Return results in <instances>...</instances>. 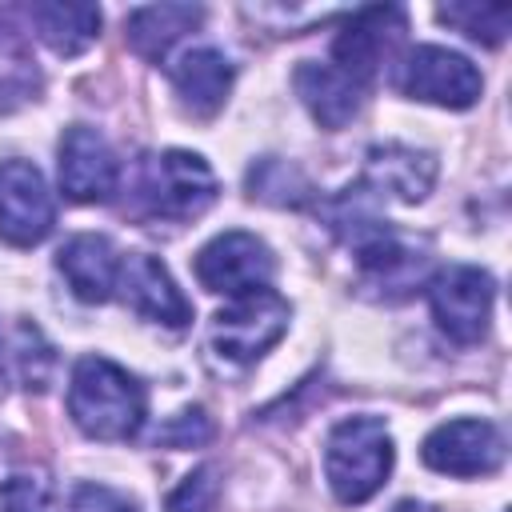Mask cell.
<instances>
[{
	"label": "cell",
	"mask_w": 512,
	"mask_h": 512,
	"mask_svg": "<svg viewBox=\"0 0 512 512\" xmlns=\"http://www.w3.org/2000/svg\"><path fill=\"white\" fill-rule=\"evenodd\" d=\"M144 388L104 356H80L68 384V416L92 440H128L144 424Z\"/></svg>",
	"instance_id": "6da1fadb"
},
{
	"label": "cell",
	"mask_w": 512,
	"mask_h": 512,
	"mask_svg": "<svg viewBox=\"0 0 512 512\" xmlns=\"http://www.w3.org/2000/svg\"><path fill=\"white\" fill-rule=\"evenodd\" d=\"M392 472V436L380 416H348L328 432L324 476L340 504H364Z\"/></svg>",
	"instance_id": "7a4b0ae2"
},
{
	"label": "cell",
	"mask_w": 512,
	"mask_h": 512,
	"mask_svg": "<svg viewBox=\"0 0 512 512\" xmlns=\"http://www.w3.org/2000/svg\"><path fill=\"white\" fill-rule=\"evenodd\" d=\"M136 196L148 216L160 220H192L216 200V176L196 152L168 148L140 164Z\"/></svg>",
	"instance_id": "3957f363"
},
{
	"label": "cell",
	"mask_w": 512,
	"mask_h": 512,
	"mask_svg": "<svg viewBox=\"0 0 512 512\" xmlns=\"http://www.w3.org/2000/svg\"><path fill=\"white\" fill-rule=\"evenodd\" d=\"M288 316H292L288 300L280 292H272V288L236 296L224 312L212 316L208 344L228 364H252V360H260L284 336Z\"/></svg>",
	"instance_id": "277c9868"
},
{
	"label": "cell",
	"mask_w": 512,
	"mask_h": 512,
	"mask_svg": "<svg viewBox=\"0 0 512 512\" xmlns=\"http://www.w3.org/2000/svg\"><path fill=\"white\" fill-rule=\"evenodd\" d=\"M396 88L412 100H428L440 108H472L484 80L468 56L440 44H416L400 64Z\"/></svg>",
	"instance_id": "5b68a950"
},
{
	"label": "cell",
	"mask_w": 512,
	"mask_h": 512,
	"mask_svg": "<svg viewBox=\"0 0 512 512\" xmlns=\"http://www.w3.org/2000/svg\"><path fill=\"white\" fill-rule=\"evenodd\" d=\"M276 272V260H272V248L252 236V232H224L216 240H208L196 256V280L208 288V292H224V296H248V292H260L268 288Z\"/></svg>",
	"instance_id": "8992f818"
},
{
	"label": "cell",
	"mask_w": 512,
	"mask_h": 512,
	"mask_svg": "<svg viewBox=\"0 0 512 512\" xmlns=\"http://www.w3.org/2000/svg\"><path fill=\"white\" fill-rule=\"evenodd\" d=\"M492 296H496L492 276L472 264H452L428 284L432 316L440 332L456 344H476L484 336L488 316H492Z\"/></svg>",
	"instance_id": "52a82bcc"
},
{
	"label": "cell",
	"mask_w": 512,
	"mask_h": 512,
	"mask_svg": "<svg viewBox=\"0 0 512 512\" xmlns=\"http://www.w3.org/2000/svg\"><path fill=\"white\" fill-rule=\"evenodd\" d=\"M504 432L492 420H448L420 444L428 468L444 476H492L504 464Z\"/></svg>",
	"instance_id": "ba28073f"
},
{
	"label": "cell",
	"mask_w": 512,
	"mask_h": 512,
	"mask_svg": "<svg viewBox=\"0 0 512 512\" xmlns=\"http://www.w3.org/2000/svg\"><path fill=\"white\" fill-rule=\"evenodd\" d=\"M56 224L52 192L36 164L0 160V236L16 248L40 244Z\"/></svg>",
	"instance_id": "9c48e42d"
},
{
	"label": "cell",
	"mask_w": 512,
	"mask_h": 512,
	"mask_svg": "<svg viewBox=\"0 0 512 512\" xmlns=\"http://www.w3.org/2000/svg\"><path fill=\"white\" fill-rule=\"evenodd\" d=\"M116 176H120L116 156L96 128L72 124L60 136V188L68 200L100 204L116 192Z\"/></svg>",
	"instance_id": "30bf717a"
},
{
	"label": "cell",
	"mask_w": 512,
	"mask_h": 512,
	"mask_svg": "<svg viewBox=\"0 0 512 512\" xmlns=\"http://www.w3.org/2000/svg\"><path fill=\"white\" fill-rule=\"evenodd\" d=\"M404 32V12L400 8H360L348 16V24L332 40V68L344 72L352 84H368L380 68V56L388 44Z\"/></svg>",
	"instance_id": "8fae6325"
},
{
	"label": "cell",
	"mask_w": 512,
	"mask_h": 512,
	"mask_svg": "<svg viewBox=\"0 0 512 512\" xmlns=\"http://www.w3.org/2000/svg\"><path fill=\"white\" fill-rule=\"evenodd\" d=\"M56 268L64 272L68 288L84 300V304H104L116 296L120 288V252L108 236H96V232H80L72 236L60 252H56Z\"/></svg>",
	"instance_id": "7c38bea8"
},
{
	"label": "cell",
	"mask_w": 512,
	"mask_h": 512,
	"mask_svg": "<svg viewBox=\"0 0 512 512\" xmlns=\"http://www.w3.org/2000/svg\"><path fill=\"white\" fill-rule=\"evenodd\" d=\"M120 288H124V300H128L140 316H148V320H156V324L184 328V324L192 320V304L184 300V292L176 288V280L168 276V268H164L156 256H148V252H136V256L124 260V268H120Z\"/></svg>",
	"instance_id": "4fadbf2b"
},
{
	"label": "cell",
	"mask_w": 512,
	"mask_h": 512,
	"mask_svg": "<svg viewBox=\"0 0 512 512\" xmlns=\"http://www.w3.org/2000/svg\"><path fill=\"white\" fill-rule=\"evenodd\" d=\"M172 88L180 96V108L192 120H208L224 108L228 88H232V64L220 48H188L172 64Z\"/></svg>",
	"instance_id": "5bb4252c"
},
{
	"label": "cell",
	"mask_w": 512,
	"mask_h": 512,
	"mask_svg": "<svg viewBox=\"0 0 512 512\" xmlns=\"http://www.w3.org/2000/svg\"><path fill=\"white\" fill-rule=\"evenodd\" d=\"M432 180H436L432 152H420V148H408V144H376L368 152L364 188H376V192H388L404 204H416V200L428 196Z\"/></svg>",
	"instance_id": "9a60e30c"
},
{
	"label": "cell",
	"mask_w": 512,
	"mask_h": 512,
	"mask_svg": "<svg viewBox=\"0 0 512 512\" xmlns=\"http://www.w3.org/2000/svg\"><path fill=\"white\" fill-rule=\"evenodd\" d=\"M292 84H296V96L304 100V108L312 112V120L320 128H344L356 108H360V84H352L344 72H336L332 64H316V60H304L296 72H292Z\"/></svg>",
	"instance_id": "2e32d148"
},
{
	"label": "cell",
	"mask_w": 512,
	"mask_h": 512,
	"mask_svg": "<svg viewBox=\"0 0 512 512\" xmlns=\"http://www.w3.org/2000/svg\"><path fill=\"white\" fill-rule=\"evenodd\" d=\"M204 20V8L196 4H148V8H132L124 28H128V44L144 56V60H164L168 48L192 32Z\"/></svg>",
	"instance_id": "e0dca14e"
},
{
	"label": "cell",
	"mask_w": 512,
	"mask_h": 512,
	"mask_svg": "<svg viewBox=\"0 0 512 512\" xmlns=\"http://www.w3.org/2000/svg\"><path fill=\"white\" fill-rule=\"evenodd\" d=\"M36 36L56 56H76L100 36V8L92 4H32Z\"/></svg>",
	"instance_id": "ac0fdd59"
},
{
	"label": "cell",
	"mask_w": 512,
	"mask_h": 512,
	"mask_svg": "<svg viewBox=\"0 0 512 512\" xmlns=\"http://www.w3.org/2000/svg\"><path fill=\"white\" fill-rule=\"evenodd\" d=\"M248 192L264 204H280V208H300L308 196H312V184L308 176L288 164V160H276V156H264L248 168Z\"/></svg>",
	"instance_id": "d6986e66"
},
{
	"label": "cell",
	"mask_w": 512,
	"mask_h": 512,
	"mask_svg": "<svg viewBox=\"0 0 512 512\" xmlns=\"http://www.w3.org/2000/svg\"><path fill=\"white\" fill-rule=\"evenodd\" d=\"M440 20L460 28L464 36L480 40V44H500L508 36L512 24V8H492V4H444Z\"/></svg>",
	"instance_id": "ffe728a7"
},
{
	"label": "cell",
	"mask_w": 512,
	"mask_h": 512,
	"mask_svg": "<svg viewBox=\"0 0 512 512\" xmlns=\"http://www.w3.org/2000/svg\"><path fill=\"white\" fill-rule=\"evenodd\" d=\"M0 508L4 512H56L52 504V484L44 476H32V472H20V476H8L0 484Z\"/></svg>",
	"instance_id": "44dd1931"
},
{
	"label": "cell",
	"mask_w": 512,
	"mask_h": 512,
	"mask_svg": "<svg viewBox=\"0 0 512 512\" xmlns=\"http://www.w3.org/2000/svg\"><path fill=\"white\" fill-rule=\"evenodd\" d=\"M216 496H220V484H216V468L204 464L196 472H188L176 492L168 496V508L164 512H212L216 508Z\"/></svg>",
	"instance_id": "7402d4cb"
},
{
	"label": "cell",
	"mask_w": 512,
	"mask_h": 512,
	"mask_svg": "<svg viewBox=\"0 0 512 512\" xmlns=\"http://www.w3.org/2000/svg\"><path fill=\"white\" fill-rule=\"evenodd\" d=\"M16 360H20L24 384H28V388H44V380H48V372H52V348L44 344V336H40L36 324H20Z\"/></svg>",
	"instance_id": "603a6c76"
},
{
	"label": "cell",
	"mask_w": 512,
	"mask_h": 512,
	"mask_svg": "<svg viewBox=\"0 0 512 512\" xmlns=\"http://www.w3.org/2000/svg\"><path fill=\"white\" fill-rule=\"evenodd\" d=\"M68 512H140L124 492L108 488V484H76Z\"/></svg>",
	"instance_id": "cb8c5ba5"
},
{
	"label": "cell",
	"mask_w": 512,
	"mask_h": 512,
	"mask_svg": "<svg viewBox=\"0 0 512 512\" xmlns=\"http://www.w3.org/2000/svg\"><path fill=\"white\" fill-rule=\"evenodd\" d=\"M208 436H212V424H208L204 408H184L172 424H164L156 432V440L160 444H172V448H192V444H204Z\"/></svg>",
	"instance_id": "d4e9b609"
},
{
	"label": "cell",
	"mask_w": 512,
	"mask_h": 512,
	"mask_svg": "<svg viewBox=\"0 0 512 512\" xmlns=\"http://www.w3.org/2000/svg\"><path fill=\"white\" fill-rule=\"evenodd\" d=\"M392 512H440V508H432V504H416V500H400Z\"/></svg>",
	"instance_id": "484cf974"
}]
</instances>
